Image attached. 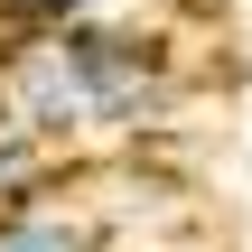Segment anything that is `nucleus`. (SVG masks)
<instances>
[{
    "label": "nucleus",
    "instance_id": "nucleus-1",
    "mask_svg": "<svg viewBox=\"0 0 252 252\" xmlns=\"http://www.w3.org/2000/svg\"><path fill=\"white\" fill-rule=\"evenodd\" d=\"M187 94H196L187 37L168 19H150V9L47 28V37H0V112L47 131L65 159L140 140V131H168L187 112Z\"/></svg>",
    "mask_w": 252,
    "mask_h": 252
},
{
    "label": "nucleus",
    "instance_id": "nucleus-2",
    "mask_svg": "<svg viewBox=\"0 0 252 252\" xmlns=\"http://www.w3.org/2000/svg\"><path fill=\"white\" fill-rule=\"evenodd\" d=\"M56 187H65V150H56L47 131H28L19 112H0V215L47 206Z\"/></svg>",
    "mask_w": 252,
    "mask_h": 252
},
{
    "label": "nucleus",
    "instance_id": "nucleus-3",
    "mask_svg": "<svg viewBox=\"0 0 252 252\" xmlns=\"http://www.w3.org/2000/svg\"><path fill=\"white\" fill-rule=\"evenodd\" d=\"M0 252H103V224H94L84 206L47 196V206H19V215H0Z\"/></svg>",
    "mask_w": 252,
    "mask_h": 252
},
{
    "label": "nucleus",
    "instance_id": "nucleus-4",
    "mask_svg": "<svg viewBox=\"0 0 252 252\" xmlns=\"http://www.w3.org/2000/svg\"><path fill=\"white\" fill-rule=\"evenodd\" d=\"M150 0H0V37H47V28H84V19H122Z\"/></svg>",
    "mask_w": 252,
    "mask_h": 252
},
{
    "label": "nucleus",
    "instance_id": "nucleus-5",
    "mask_svg": "<svg viewBox=\"0 0 252 252\" xmlns=\"http://www.w3.org/2000/svg\"><path fill=\"white\" fill-rule=\"evenodd\" d=\"M140 252H215V243H140Z\"/></svg>",
    "mask_w": 252,
    "mask_h": 252
}]
</instances>
